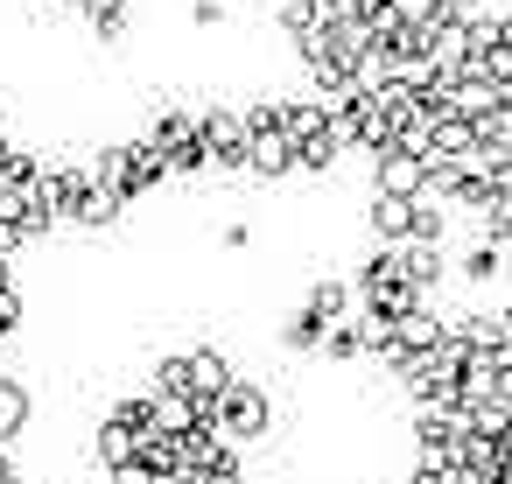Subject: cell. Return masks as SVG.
<instances>
[{
  "label": "cell",
  "mask_w": 512,
  "mask_h": 484,
  "mask_svg": "<svg viewBox=\"0 0 512 484\" xmlns=\"http://www.w3.org/2000/svg\"><path fill=\"white\" fill-rule=\"evenodd\" d=\"M267 414H274V407H267V393H260L253 379H232V386L211 400V428L232 435V442H260V435H267Z\"/></svg>",
  "instance_id": "6da1fadb"
},
{
  "label": "cell",
  "mask_w": 512,
  "mask_h": 484,
  "mask_svg": "<svg viewBox=\"0 0 512 484\" xmlns=\"http://www.w3.org/2000/svg\"><path fill=\"white\" fill-rule=\"evenodd\" d=\"M106 484H162V477L141 470V463H120V470H106Z\"/></svg>",
  "instance_id": "8992f818"
},
{
  "label": "cell",
  "mask_w": 512,
  "mask_h": 484,
  "mask_svg": "<svg viewBox=\"0 0 512 484\" xmlns=\"http://www.w3.org/2000/svg\"><path fill=\"white\" fill-rule=\"evenodd\" d=\"M29 428V386L22 379H0V442H15Z\"/></svg>",
  "instance_id": "3957f363"
},
{
  "label": "cell",
  "mask_w": 512,
  "mask_h": 484,
  "mask_svg": "<svg viewBox=\"0 0 512 484\" xmlns=\"http://www.w3.org/2000/svg\"><path fill=\"white\" fill-rule=\"evenodd\" d=\"M323 337H330V323H316L309 309H295V316L281 323V344H288V351H316Z\"/></svg>",
  "instance_id": "5b68a950"
},
{
  "label": "cell",
  "mask_w": 512,
  "mask_h": 484,
  "mask_svg": "<svg viewBox=\"0 0 512 484\" xmlns=\"http://www.w3.org/2000/svg\"><path fill=\"white\" fill-rule=\"evenodd\" d=\"M288 169H295V141H288V134H253L246 176H288Z\"/></svg>",
  "instance_id": "7a4b0ae2"
},
{
  "label": "cell",
  "mask_w": 512,
  "mask_h": 484,
  "mask_svg": "<svg viewBox=\"0 0 512 484\" xmlns=\"http://www.w3.org/2000/svg\"><path fill=\"white\" fill-rule=\"evenodd\" d=\"M379 190H386V197H407V190H421V169H414L400 148H386V155H379Z\"/></svg>",
  "instance_id": "277c9868"
}]
</instances>
